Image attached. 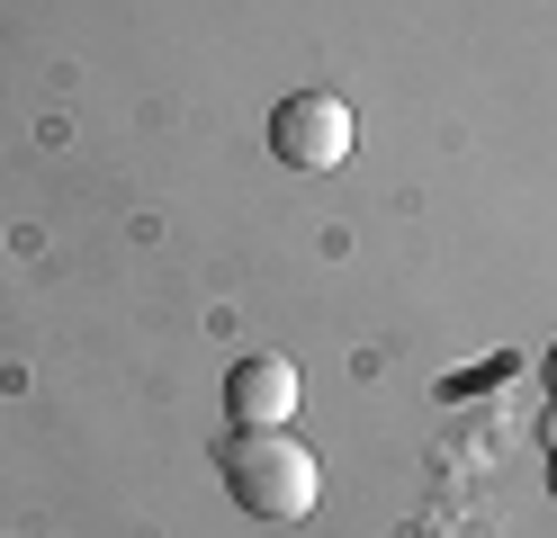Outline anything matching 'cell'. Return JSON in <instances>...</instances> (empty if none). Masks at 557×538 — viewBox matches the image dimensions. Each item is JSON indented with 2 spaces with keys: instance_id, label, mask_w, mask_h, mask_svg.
Listing matches in <instances>:
<instances>
[{
  "instance_id": "3",
  "label": "cell",
  "mask_w": 557,
  "mask_h": 538,
  "mask_svg": "<svg viewBox=\"0 0 557 538\" xmlns=\"http://www.w3.org/2000/svg\"><path fill=\"white\" fill-rule=\"evenodd\" d=\"M225 413H234V430H288V413H297V368H288L278 350L234 359V368H225Z\"/></svg>"
},
{
  "instance_id": "1",
  "label": "cell",
  "mask_w": 557,
  "mask_h": 538,
  "mask_svg": "<svg viewBox=\"0 0 557 538\" xmlns=\"http://www.w3.org/2000/svg\"><path fill=\"white\" fill-rule=\"evenodd\" d=\"M216 466H225V493L252 521H270V529L306 521V512H315V493H324V466H315V449H306L297 430H234Z\"/></svg>"
},
{
  "instance_id": "2",
  "label": "cell",
  "mask_w": 557,
  "mask_h": 538,
  "mask_svg": "<svg viewBox=\"0 0 557 538\" xmlns=\"http://www.w3.org/2000/svg\"><path fill=\"white\" fill-rule=\"evenodd\" d=\"M351 143H360V117L333 90H297L270 108V153L288 171H333V162H351Z\"/></svg>"
},
{
  "instance_id": "4",
  "label": "cell",
  "mask_w": 557,
  "mask_h": 538,
  "mask_svg": "<svg viewBox=\"0 0 557 538\" xmlns=\"http://www.w3.org/2000/svg\"><path fill=\"white\" fill-rule=\"evenodd\" d=\"M548 395H557V350H548Z\"/></svg>"
}]
</instances>
